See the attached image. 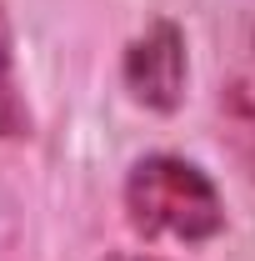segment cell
Listing matches in <instances>:
<instances>
[{
	"label": "cell",
	"mask_w": 255,
	"mask_h": 261,
	"mask_svg": "<svg viewBox=\"0 0 255 261\" xmlns=\"http://www.w3.org/2000/svg\"><path fill=\"white\" fill-rule=\"evenodd\" d=\"M125 221L145 241H215L225 231V201L220 186L185 156L150 151L125 171Z\"/></svg>",
	"instance_id": "1"
},
{
	"label": "cell",
	"mask_w": 255,
	"mask_h": 261,
	"mask_svg": "<svg viewBox=\"0 0 255 261\" xmlns=\"http://www.w3.org/2000/svg\"><path fill=\"white\" fill-rule=\"evenodd\" d=\"M185 75H190V61H185V31L160 15L150 20L140 35H130L125 56H120V81H125L130 100L140 111H155V116H170L180 111L185 100Z\"/></svg>",
	"instance_id": "2"
},
{
	"label": "cell",
	"mask_w": 255,
	"mask_h": 261,
	"mask_svg": "<svg viewBox=\"0 0 255 261\" xmlns=\"http://www.w3.org/2000/svg\"><path fill=\"white\" fill-rule=\"evenodd\" d=\"M215 121L225 156L245 171V181H255V25H245L230 45L215 86Z\"/></svg>",
	"instance_id": "3"
},
{
	"label": "cell",
	"mask_w": 255,
	"mask_h": 261,
	"mask_svg": "<svg viewBox=\"0 0 255 261\" xmlns=\"http://www.w3.org/2000/svg\"><path fill=\"white\" fill-rule=\"evenodd\" d=\"M25 136H30V106L15 75V25L10 10L0 5V141H25Z\"/></svg>",
	"instance_id": "4"
},
{
	"label": "cell",
	"mask_w": 255,
	"mask_h": 261,
	"mask_svg": "<svg viewBox=\"0 0 255 261\" xmlns=\"http://www.w3.org/2000/svg\"><path fill=\"white\" fill-rule=\"evenodd\" d=\"M110 261H160V256H110Z\"/></svg>",
	"instance_id": "5"
}]
</instances>
